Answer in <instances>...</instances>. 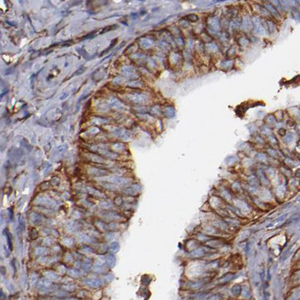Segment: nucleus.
I'll list each match as a JSON object with an SVG mask.
<instances>
[{"label":"nucleus","mask_w":300,"mask_h":300,"mask_svg":"<svg viewBox=\"0 0 300 300\" xmlns=\"http://www.w3.org/2000/svg\"><path fill=\"white\" fill-rule=\"evenodd\" d=\"M187 20L191 22H196L198 20V17L195 14H190L187 15Z\"/></svg>","instance_id":"obj_6"},{"label":"nucleus","mask_w":300,"mask_h":300,"mask_svg":"<svg viewBox=\"0 0 300 300\" xmlns=\"http://www.w3.org/2000/svg\"><path fill=\"white\" fill-rule=\"evenodd\" d=\"M252 21H253V26H254V31H255L256 33L260 34V35L265 33V29H264L263 23H262L259 17H253L252 19Z\"/></svg>","instance_id":"obj_1"},{"label":"nucleus","mask_w":300,"mask_h":300,"mask_svg":"<svg viewBox=\"0 0 300 300\" xmlns=\"http://www.w3.org/2000/svg\"><path fill=\"white\" fill-rule=\"evenodd\" d=\"M265 122L269 125H275V118L272 115H269L265 118Z\"/></svg>","instance_id":"obj_3"},{"label":"nucleus","mask_w":300,"mask_h":300,"mask_svg":"<svg viewBox=\"0 0 300 300\" xmlns=\"http://www.w3.org/2000/svg\"><path fill=\"white\" fill-rule=\"evenodd\" d=\"M278 133L281 134V136L284 135L286 134V131L284 130V129H283V128H281V129H279V131H278Z\"/></svg>","instance_id":"obj_8"},{"label":"nucleus","mask_w":300,"mask_h":300,"mask_svg":"<svg viewBox=\"0 0 300 300\" xmlns=\"http://www.w3.org/2000/svg\"><path fill=\"white\" fill-rule=\"evenodd\" d=\"M210 26L214 30H217L219 28V23L217 19L213 18L211 21V23H210Z\"/></svg>","instance_id":"obj_5"},{"label":"nucleus","mask_w":300,"mask_h":300,"mask_svg":"<svg viewBox=\"0 0 300 300\" xmlns=\"http://www.w3.org/2000/svg\"><path fill=\"white\" fill-rule=\"evenodd\" d=\"M265 8H267V10H268V11H269L274 17H278V16L279 17L278 10L274 7L271 4H269V3L265 4Z\"/></svg>","instance_id":"obj_2"},{"label":"nucleus","mask_w":300,"mask_h":300,"mask_svg":"<svg viewBox=\"0 0 300 300\" xmlns=\"http://www.w3.org/2000/svg\"><path fill=\"white\" fill-rule=\"evenodd\" d=\"M250 23L251 21L247 18V17H244L243 19V22H242V27L244 30H247L250 28Z\"/></svg>","instance_id":"obj_4"},{"label":"nucleus","mask_w":300,"mask_h":300,"mask_svg":"<svg viewBox=\"0 0 300 300\" xmlns=\"http://www.w3.org/2000/svg\"><path fill=\"white\" fill-rule=\"evenodd\" d=\"M262 132H263V134H270L271 130L269 128L265 127V128H263L262 129Z\"/></svg>","instance_id":"obj_7"}]
</instances>
